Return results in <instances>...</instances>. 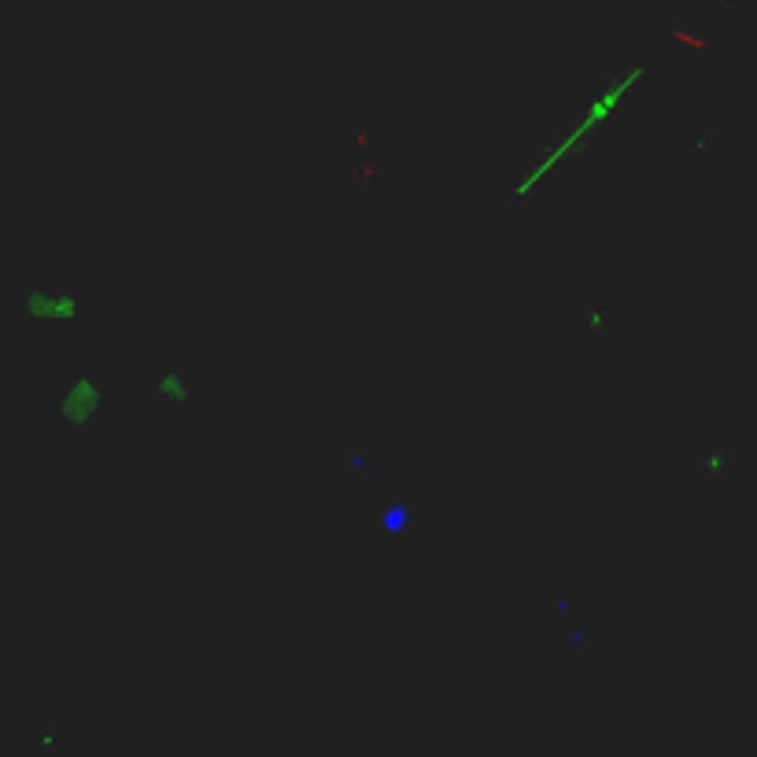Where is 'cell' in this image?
I'll use <instances>...</instances> for the list:
<instances>
[{
	"instance_id": "9c48e42d",
	"label": "cell",
	"mask_w": 757,
	"mask_h": 757,
	"mask_svg": "<svg viewBox=\"0 0 757 757\" xmlns=\"http://www.w3.org/2000/svg\"><path fill=\"white\" fill-rule=\"evenodd\" d=\"M676 26H680L676 34H673L676 41H684V45H691V48H709L706 37H698V34H691V30H684V15H676Z\"/></svg>"
},
{
	"instance_id": "ba28073f",
	"label": "cell",
	"mask_w": 757,
	"mask_h": 757,
	"mask_svg": "<svg viewBox=\"0 0 757 757\" xmlns=\"http://www.w3.org/2000/svg\"><path fill=\"white\" fill-rule=\"evenodd\" d=\"M720 133H724V126H720V122H706V126H702L698 133H691V152H698V155H709L713 148H717Z\"/></svg>"
},
{
	"instance_id": "5b68a950",
	"label": "cell",
	"mask_w": 757,
	"mask_h": 757,
	"mask_svg": "<svg viewBox=\"0 0 757 757\" xmlns=\"http://www.w3.org/2000/svg\"><path fill=\"white\" fill-rule=\"evenodd\" d=\"M152 388L159 392V399H181L185 396V377H181L174 366H163L152 377Z\"/></svg>"
},
{
	"instance_id": "7c38bea8",
	"label": "cell",
	"mask_w": 757,
	"mask_h": 757,
	"mask_svg": "<svg viewBox=\"0 0 757 757\" xmlns=\"http://www.w3.org/2000/svg\"><path fill=\"white\" fill-rule=\"evenodd\" d=\"M724 462H731V454H720V451H709V454H706V469H709L713 477H720Z\"/></svg>"
},
{
	"instance_id": "8fae6325",
	"label": "cell",
	"mask_w": 757,
	"mask_h": 757,
	"mask_svg": "<svg viewBox=\"0 0 757 757\" xmlns=\"http://www.w3.org/2000/svg\"><path fill=\"white\" fill-rule=\"evenodd\" d=\"M351 137H355V148H358V152H373V148H370V130H366V115H358V119H355V130H351Z\"/></svg>"
},
{
	"instance_id": "6da1fadb",
	"label": "cell",
	"mask_w": 757,
	"mask_h": 757,
	"mask_svg": "<svg viewBox=\"0 0 757 757\" xmlns=\"http://www.w3.org/2000/svg\"><path fill=\"white\" fill-rule=\"evenodd\" d=\"M425 525V514L414 499L403 492V488H388L385 492V506L377 510V521H370V536L381 539V536H407L414 539Z\"/></svg>"
},
{
	"instance_id": "8992f818",
	"label": "cell",
	"mask_w": 757,
	"mask_h": 757,
	"mask_svg": "<svg viewBox=\"0 0 757 757\" xmlns=\"http://www.w3.org/2000/svg\"><path fill=\"white\" fill-rule=\"evenodd\" d=\"M340 469H344L351 481H370L373 477V458L366 451H358V447H351V451L340 454Z\"/></svg>"
},
{
	"instance_id": "7a4b0ae2",
	"label": "cell",
	"mask_w": 757,
	"mask_h": 757,
	"mask_svg": "<svg viewBox=\"0 0 757 757\" xmlns=\"http://www.w3.org/2000/svg\"><path fill=\"white\" fill-rule=\"evenodd\" d=\"M26 303H23V314L34 318V314H67L70 307H78V314L85 311V289L82 285H63V289H52V285H30L23 289Z\"/></svg>"
},
{
	"instance_id": "52a82bcc",
	"label": "cell",
	"mask_w": 757,
	"mask_h": 757,
	"mask_svg": "<svg viewBox=\"0 0 757 757\" xmlns=\"http://www.w3.org/2000/svg\"><path fill=\"white\" fill-rule=\"evenodd\" d=\"M562 639H565L569 654H584L591 646V628L584 621H562Z\"/></svg>"
},
{
	"instance_id": "4fadbf2b",
	"label": "cell",
	"mask_w": 757,
	"mask_h": 757,
	"mask_svg": "<svg viewBox=\"0 0 757 757\" xmlns=\"http://www.w3.org/2000/svg\"><path fill=\"white\" fill-rule=\"evenodd\" d=\"M569 606H573V595H569V588H558V599H554V613H569Z\"/></svg>"
},
{
	"instance_id": "277c9868",
	"label": "cell",
	"mask_w": 757,
	"mask_h": 757,
	"mask_svg": "<svg viewBox=\"0 0 757 757\" xmlns=\"http://www.w3.org/2000/svg\"><path fill=\"white\" fill-rule=\"evenodd\" d=\"M347 174H351V181H355L358 189H377L381 174H385V159H381L377 152H358V155H351Z\"/></svg>"
},
{
	"instance_id": "3957f363",
	"label": "cell",
	"mask_w": 757,
	"mask_h": 757,
	"mask_svg": "<svg viewBox=\"0 0 757 757\" xmlns=\"http://www.w3.org/2000/svg\"><path fill=\"white\" fill-rule=\"evenodd\" d=\"M97 377H89V373L74 370L70 381H67V392H63V418H67L70 425H85L89 421L93 407H97Z\"/></svg>"
},
{
	"instance_id": "30bf717a",
	"label": "cell",
	"mask_w": 757,
	"mask_h": 757,
	"mask_svg": "<svg viewBox=\"0 0 757 757\" xmlns=\"http://www.w3.org/2000/svg\"><path fill=\"white\" fill-rule=\"evenodd\" d=\"M584 322H588V333H591V336H602L606 329H610V314H602V311H588V314H584Z\"/></svg>"
}]
</instances>
